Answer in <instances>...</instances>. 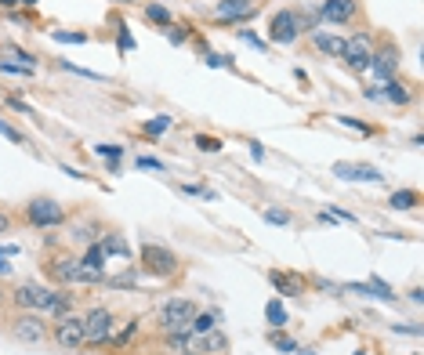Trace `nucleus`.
Instances as JSON below:
<instances>
[{"label": "nucleus", "instance_id": "obj_1", "mask_svg": "<svg viewBox=\"0 0 424 355\" xmlns=\"http://www.w3.org/2000/svg\"><path fill=\"white\" fill-rule=\"evenodd\" d=\"M196 312L199 308H196L192 297H167V301L160 305V312H156L160 338H171V333H189V323H192Z\"/></svg>", "mask_w": 424, "mask_h": 355}, {"label": "nucleus", "instance_id": "obj_2", "mask_svg": "<svg viewBox=\"0 0 424 355\" xmlns=\"http://www.w3.org/2000/svg\"><path fill=\"white\" fill-rule=\"evenodd\" d=\"M138 272L153 275V279H174L181 272V261L174 250L160 247V243H142L138 247Z\"/></svg>", "mask_w": 424, "mask_h": 355}, {"label": "nucleus", "instance_id": "obj_3", "mask_svg": "<svg viewBox=\"0 0 424 355\" xmlns=\"http://www.w3.org/2000/svg\"><path fill=\"white\" fill-rule=\"evenodd\" d=\"M399 62L402 54L395 47V40H374V54H370V66H366V73H370V80L381 87L399 77Z\"/></svg>", "mask_w": 424, "mask_h": 355}, {"label": "nucleus", "instance_id": "obj_4", "mask_svg": "<svg viewBox=\"0 0 424 355\" xmlns=\"http://www.w3.org/2000/svg\"><path fill=\"white\" fill-rule=\"evenodd\" d=\"M26 221L33 229H40V232L62 229L66 225V207L59 199H51V196H36V199L26 203Z\"/></svg>", "mask_w": 424, "mask_h": 355}, {"label": "nucleus", "instance_id": "obj_5", "mask_svg": "<svg viewBox=\"0 0 424 355\" xmlns=\"http://www.w3.org/2000/svg\"><path fill=\"white\" fill-rule=\"evenodd\" d=\"M44 275L51 279L54 287H80V254L73 250H54L47 261H44Z\"/></svg>", "mask_w": 424, "mask_h": 355}, {"label": "nucleus", "instance_id": "obj_6", "mask_svg": "<svg viewBox=\"0 0 424 355\" xmlns=\"http://www.w3.org/2000/svg\"><path fill=\"white\" fill-rule=\"evenodd\" d=\"M8 330H11V338L22 341V345H44L51 338V326L40 312H15L8 319Z\"/></svg>", "mask_w": 424, "mask_h": 355}, {"label": "nucleus", "instance_id": "obj_7", "mask_svg": "<svg viewBox=\"0 0 424 355\" xmlns=\"http://www.w3.org/2000/svg\"><path fill=\"white\" fill-rule=\"evenodd\" d=\"M116 330V312L105 308V305H95L84 312V333H87V348H105L109 338Z\"/></svg>", "mask_w": 424, "mask_h": 355}, {"label": "nucleus", "instance_id": "obj_8", "mask_svg": "<svg viewBox=\"0 0 424 355\" xmlns=\"http://www.w3.org/2000/svg\"><path fill=\"white\" fill-rule=\"evenodd\" d=\"M370 54H374V33L359 29V33H348V36H344L341 62H344L348 73H359V77H363L366 66H370Z\"/></svg>", "mask_w": 424, "mask_h": 355}, {"label": "nucleus", "instance_id": "obj_9", "mask_svg": "<svg viewBox=\"0 0 424 355\" xmlns=\"http://www.w3.org/2000/svg\"><path fill=\"white\" fill-rule=\"evenodd\" d=\"M51 341L66 348V352H80L87 348V333H84V312H69L62 319H54L51 326Z\"/></svg>", "mask_w": 424, "mask_h": 355}, {"label": "nucleus", "instance_id": "obj_10", "mask_svg": "<svg viewBox=\"0 0 424 355\" xmlns=\"http://www.w3.org/2000/svg\"><path fill=\"white\" fill-rule=\"evenodd\" d=\"M257 11H262L257 0H218L211 15H214V22H221V26H243Z\"/></svg>", "mask_w": 424, "mask_h": 355}, {"label": "nucleus", "instance_id": "obj_11", "mask_svg": "<svg viewBox=\"0 0 424 355\" xmlns=\"http://www.w3.org/2000/svg\"><path fill=\"white\" fill-rule=\"evenodd\" d=\"M316 11H319V22H326V26H356L359 22V0H323Z\"/></svg>", "mask_w": 424, "mask_h": 355}, {"label": "nucleus", "instance_id": "obj_12", "mask_svg": "<svg viewBox=\"0 0 424 355\" xmlns=\"http://www.w3.org/2000/svg\"><path fill=\"white\" fill-rule=\"evenodd\" d=\"M301 36V26H298V15H294V8H280L272 15L268 22V44H294Z\"/></svg>", "mask_w": 424, "mask_h": 355}, {"label": "nucleus", "instance_id": "obj_13", "mask_svg": "<svg viewBox=\"0 0 424 355\" xmlns=\"http://www.w3.org/2000/svg\"><path fill=\"white\" fill-rule=\"evenodd\" d=\"M186 352H192V355H229V338L221 326H214L207 333H189Z\"/></svg>", "mask_w": 424, "mask_h": 355}, {"label": "nucleus", "instance_id": "obj_14", "mask_svg": "<svg viewBox=\"0 0 424 355\" xmlns=\"http://www.w3.org/2000/svg\"><path fill=\"white\" fill-rule=\"evenodd\" d=\"M268 283H272V290L280 294V297H301L308 290V279L301 272H287V269H272L268 272Z\"/></svg>", "mask_w": 424, "mask_h": 355}, {"label": "nucleus", "instance_id": "obj_15", "mask_svg": "<svg viewBox=\"0 0 424 355\" xmlns=\"http://www.w3.org/2000/svg\"><path fill=\"white\" fill-rule=\"evenodd\" d=\"M334 174L344 178V181H384V174L370 163H348V160H338L334 163Z\"/></svg>", "mask_w": 424, "mask_h": 355}, {"label": "nucleus", "instance_id": "obj_16", "mask_svg": "<svg viewBox=\"0 0 424 355\" xmlns=\"http://www.w3.org/2000/svg\"><path fill=\"white\" fill-rule=\"evenodd\" d=\"M312 47H316L319 54H326V59H341L344 51V36L341 33H326V29H312Z\"/></svg>", "mask_w": 424, "mask_h": 355}, {"label": "nucleus", "instance_id": "obj_17", "mask_svg": "<svg viewBox=\"0 0 424 355\" xmlns=\"http://www.w3.org/2000/svg\"><path fill=\"white\" fill-rule=\"evenodd\" d=\"M98 247H102V254L109 257V261H113V257H120V261H131V243H127L120 232H102L98 236Z\"/></svg>", "mask_w": 424, "mask_h": 355}, {"label": "nucleus", "instance_id": "obj_18", "mask_svg": "<svg viewBox=\"0 0 424 355\" xmlns=\"http://www.w3.org/2000/svg\"><path fill=\"white\" fill-rule=\"evenodd\" d=\"M381 102H388V105H410V102H414V87L402 84V80L395 77V80H388V84H381Z\"/></svg>", "mask_w": 424, "mask_h": 355}, {"label": "nucleus", "instance_id": "obj_19", "mask_svg": "<svg viewBox=\"0 0 424 355\" xmlns=\"http://www.w3.org/2000/svg\"><path fill=\"white\" fill-rule=\"evenodd\" d=\"M102 236V225L98 221H91V218H84V221H73L69 225V239L73 243H80V247H87V243H95Z\"/></svg>", "mask_w": 424, "mask_h": 355}, {"label": "nucleus", "instance_id": "obj_20", "mask_svg": "<svg viewBox=\"0 0 424 355\" xmlns=\"http://www.w3.org/2000/svg\"><path fill=\"white\" fill-rule=\"evenodd\" d=\"M138 330H142V319H138V315H131V319L123 323V330H113V338H109L105 348H109V352H123L127 345L135 341V333H138Z\"/></svg>", "mask_w": 424, "mask_h": 355}, {"label": "nucleus", "instance_id": "obj_21", "mask_svg": "<svg viewBox=\"0 0 424 355\" xmlns=\"http://www.w3.org/2000/svg\"><path fill=\"white\" fill-rule=\"evenodd\" d=\"M265 323H268V330H287L290 312H287V305H283V297H272V301L265 305Z\"/></svg>", "mask_w": 424, "mask_h": 355}, {"label": "nucleus", "instance_id": "obj_22", "mask_svg": "<svg viewBox=\"0 0 424 355\" xmlns=\"http://www.w3.org/2000/svg\"><path fill=\"white\" fill-rule=\"evenodd\" d=\"M388 207L392 211H417L421 207V192L417 189H395L388 196Z\"/></svg>", "mask_w": 424, "mask_h": 355}, {"label": "nucleus", "instance_id": "obj_23", "mask_svg": "<svg viewBox=\"0 0 424 355\" xmlns=\"http://www.w3.org/2000/svg\"><path fill=\"white\" fill-rule=\"evenodd\" d=\"M142 15H145V22H149V26H160V29H167L174 22V15H171L167 4H145Z\"/></svg>", "mask_w": 424, "mask_h": 355}, {"label": "nucleus", "instance_id": "obj_24", "mask_svg": "<svg viewBox=\"0 0 424 355\" xmlns=\"http://www.w3.org/2000/svg\"><path fill=\"white\" fill-rule=\"evenodd\" d=\"M171 127H174V116H167V113H160V116H153V120H145V123H142V135L156 142V138H163V135H167Z\"/></svg>", "mask_w": 424, "mask_h": 355}, {"label": "nucleus", "instance_id": "obj_25", "mask_svg": "<svg viewBox=\"0 0 424 355\" xmlns=\"http://www.w3.org/2000/svg\"><path fill=\"white\" fill-rule=\"evenodd\" d=\"M80 265H84V269H95V272H105V265H109V257L102 254V247H98V239H95V243H87V247H84V254H80Z\"/></svg>", "mask_w": 424, "mask_h": 355}, {"label": "nucleus", "instance_id": "obj_26", "mask_svg": "<svg viewBox=\"0 0 424 355\" xmlns=\"http://www.w3.org/2000/svg\"><path fill=\"white\" fill-rule=\"evenodd\" d=\"M138 283H142V272L131 269V272H123V275H105L102 287H109V290H135Z\"/></svg>", "mask_w": 424, "mask_h": 355}, {"label": "nucleus", "instance_id": "obj_27", "mask_svg": "<svg viewBox=\"0 0 424 355\" xmlns=\"http://www.w3.org/2000/svg\"><path fill=\"white\" fill-rule=\"evenodd\" d=\"M221 323V312L218 308H211V312H196L192 315V323H189V333H207V330H214Z\"/></svg>", "mask_w": 424, "mask_h": 355}, {"label": "nucleus", "instance_id": "obj_28", "mask_svg": "<svg viewBox=\"0 0 424 355\" xmlns=\"http://www.w3.org/2000/svg\"><path fill=\"white\" fill-rule=\"evenodd\" d=\"M95 156L109 163V171H116V167H120V160H123V145H113V142H102V145H95Z\"/></svg>", "mask_w": 424, "mask_h": 355}, {"label": "nucleus", "instance_id": "obj_29", "mask_svg": "<svg viewBox=\"0 0 424 355\" xmlns=\"http://www.w3.org/2000/svg\"><path fill=\"white\" fill-rule=\"evenodd\" d=\"M268 345H272L275 352H280V355H294V352L301 348V345L294 341V338H290L287 330H272V333H268Z\"/></svg>", "mask_w": 424, "mask_h": 355}, {"label": "nucleus", "instance_id": "obj_30", "mask_svg": "<svg viewBox=\"0 0 424 355\" xmlns=\"http://www.w3.org/2000/svg\"><path fill=\"white\" fill-rule=\"evenodd\" d=\"M192 145L199 149V153H221V149H225V142L214 138V135H204V130H199V135H192Z\"/></svg>", "mask_w": 424, "mask_h": 355}, {"label": "nucleus", "instance_id": "obj_31", "mask_svg": "<svg viewBox=\"0 0 424 355\" xmlns=\"http://www.w3.org/2000/svg\"><path fill=\"white\" fill-rule=\"evenodd\" d=\"M163 33H167V40H171L174 47H181V44H189V40H192V29H189V26H181V22H171Z\"/></svg>", "mask_w": 424, "mask_h": 355}, {"label": "nucleus", "instance_id": "obj_32", "mask_svg": "<svg viewBox=\"0 0 424 355\" xmlns=\"http://www.w3.org/2000/svg\"><path fill=\"white\" fill-rule=\"evenodd\" d=\"M338 123H341V127H348V130H356V135H363V138H370V135H377V127H370V123H363V120H356V116H338Z\"/></svg>", "mask_w": 424, "mask_h": 355}, {"label": "nucleus", "instance_id": "obj_33", "mask_svg": "<svg viewBox=\"0 0 424 355\" xmlns=\"http://www.w3.org/2000/svg\"><path fill=\"white\" fill-rule=\"evenodd\" d=\"M8 59H11V62H18V66H26V69H36V54L22 51L18 44H8Z\"/></svg>", "mask_w": 424, "mask_h": 355}, {"label": "nucleus", "instance_id": "obj_34", "mask_svg": "<svg viewBox=\"0 0 424 355\" xmlns=\"http://www.w3.org/2000/svg\"><path fill=\"white\" fill-rule=\"evenodd\" d=\"M262 218L268 221V225H290V221H294V214L290 211H280V207H265Z\"/></svg>", "mask_w": 424, "mask_h": 355}, {"label": "nucleus", "instance_id": "obj_35", "mask_svg": "<svg viewBox=\"0 0 424 355\" xmlns=\"http://www.w3.org/2000/svg\"><path fill=\"white\" fill-rule=\"evenodd\" d=\"M116 26H120V33H116V47H120L123 54H131V51L138 47V44H135V36H131V29H127L120 18H116Z\"/></svg>", "mask_w": 424, "mask_h": 355}, {"label": "nucleus", "instance_id": "obj_36", "mask_svg": "<svg viewBox=\"0 0 424 355\" xmlns=\"http://www.w3.org/2000/svg\"><path fill=\"white\" fill-rule=\"evenodd\" d=\"M207 66L211 69H236L232 54H221V51H207Z\"/></svg>", "mask_w": 424, "mask_h": 355}, {"label": "nucleus", "instance_id": "obj_37", "mask_svg": "<svg viewBox=\"0 0 424 355\" xmlns=\"http://www.w3.org/2000/svg\"><path fill=\"white\" fill-rule=\"evenodd\" d=\"M0 73H8V77H33L36 69H26V66H18V62H11L8 54L0 59Z\"/></svg>", "mask_w": 424, "mask_h": 355}, {"label": "nucleus", "instance_id": "obj_38", "mask_svg": "<svg viewBox=\"0 0 424 355\" xmlns=\"http://www.w3.org/2000/svg\"><path fill=\"white\" fill-rule=\"evenodd\" d=\"M370 290H374V297H381V301H395L392 287L384 283V279H377V275H370Z\"/></svg>", "mask_w": 424, "mask_h": 355}, {"label": "nucleus", "instance_id": "obj_39", "mask_svg": "<svg viewBox=\"0 0 424 355\" xmlns=\"http://www.w3.org/2000/svg\"><path fill=\"white\" fill-rule=\"evenodd\" d=\"M59 44H87V33H73V29H59V33H51Z\"/></svg>", "mask_w": 424, "mask_h": 355}, {"label": "nucleus", "instance_id": "obj_40", "mask_svg": "<svg viewBox=\"0 0 424 355\" xmlns=\"http://www.w3.org/2000/svg\"><path fill=\"white\" fill-rule=\"evenodd\" d=\"M135 167H138V171H167V163H163V160H156V156H138L135 160Z\"/></svg>", "mask_w": 424, "mask_h": 355}, {"label": "nucleus", "instance_id": "obj_41", "mask_svg": "<svg viewBox=\"0 0 424 355\" xmlns=\"http://www.w3.org/2000/svg\"><path fill=\"white\" fill-rule=\"evenodd\" d=\"M239 40H243V44H250L254 51H268V40H262V36H257L254 29H239Z\"/></svg>", "mask_w": 424, "mask_h": 355}, {"label": "nucleus", "instance_id": "obj_42", "mask_svg": "<svg viewBox=\"0 0 424 355\" xmlns=\"http://www.w3.org/2000/svg\"><path fill=\"white\" fill-rule=\"evenodd\" d=\"M0 135H4L8 142H15V145H26V138H22V130H15L4 116H0Z\"/></svg>", "mask_w": 424, "mask_h": 355}, {"label": "nucleus", "instance_id": "obj_43", "mask_svg": "<svg viewBox=\"0 0 424 355\" xmlns=\"http://www.w3.org/2000/svg\"><path fill=\"white\" fill-rule=\"evenodd\" d=\"M181 192H186V196H199V199H218V192L204 189V185H181Z\"/></svg>", "mask_w": 424, "mask_h": 355}, {"label": "nucleus", "instance_id": "obj_44", "mask_svg": "<svg viewBox=\"0 0 424 355\" xmlns=\"http://www.w3.org/2000/svg\"><path fill=\"white\" fill-rule=\"evenodd\" d=\"M392 333H410V338H421L424 326L421 323H392Z\"/></svg>", "mask_w": 424, "mask_h": 355}, {"label": "nucleus", "instance_id": "obj_45", "mask_svg": "<svg viewBox=\"0 0 424 355\" xmlns=\"http://www.w3.org/2000/svg\"><path fill=\"white\" fill-rule=\"evenodd\" d=\"M8 105H11V109H15V113H22V116H33V109H29V105H26V102H22V98H15V95H11V98H8Z\"/></svg>", "mask_w": 424, "mask_h": 355}, {"label": "nucleus", "instance_id": "obj_46", "mask_svg": "<svg viewBox=\"0 0 424 355\" xmlns=\"http://www.w3.org/2000/svg\"><path fill=\"white\" fill-rule=\"evenodd\" d=\"M250 160H254V163L265 160V145H262V142H250Z\"/></svg>", "mask_w": 424, "mask_h": 355}, {"label": "nucleus", "instance_id": "obj_47", "mask_svg": "<svg viewBox=\"0 0 424 355\" xmlns=\"http://www.w3.org/2000/svg\"><path fill=\"white\" fill-rule=\"evenodd\" d=\"M0 254H8V257H18V254H22V247H18V243H0Z\"/></svg>", "mask_w": 424, "mask_h": 355}, {"label": "nucleus", "instance_id": "obj_48", "mask_svg": "<svg viewBox=\"0 0 424 355\" xmlns=\"http://www.w3.org/2000/svg\"><path fill=\"white\" fill-rule=\"evenodd\" d=\"M363 98H366V102H381V87H377V84H374V87H366V91H363Z\"/></svg>", "mask_w": 424, "mask_h": 355}, {"label": "nucleus", "instance_id": "obj_49", "mask_svg": "<svg viewBox=\"0 0 424 355\" xmlns=\"http://www.w3.org/2000/svg\"><path fill=\"white\" fill-rule=\"evenodd\" d=\"M15 269H11V257L8 254H0V275H11Z\"/></svg>", "mask_w": 424, "mask_h": 355}, {"label": "nucleus", "instance_id": "obj_50", "mask_svg": "<svg viewBox=\"0 0 424 355\" xmlns=\"http://www.w3.org/2000/svg\"><path fill=\"white\" fill-rule=\"evenodd\" d=\"M4 232H11V214L0 211V236H4Z\"/></svg>", "mask_w": 424, "mask_h": 355}, {"label": "nucleus", "instance_id": "obj_51", "mask_svg": "<svg viewBox=\"0 0 424 355\" xmlns=\"http://www.w3.org/2000/svg\"><path fill=\"white\" fill-rule=\"evenodd\" d=\"M18 4H22V0H0V8H4V11H15Z\"/></svg>", "mask_w": 424, "mask_h": 355}, {"label": "nucleus", "instance_id": "obj_52", "mask_svg": "<svg viewBox=\"0 0 424 355\" xmlns=\"http://www.w3.org/2000/svg\"><path fill=\"white\" fill-rule=\"evenodd\" d=\"M410 301H417V305L424 301V290H421V287H414V290H410Z\"/></svg>", "mask_w": 424, "mask_h": 355}, {"label": "nucleus", "instance_id": "obj_53", "mask_svg": "<svg viewBox=\"0 0 424 355\" xmlns=\"http://www.w3.org/2000/svg\"><path fill=\"white\" fill-rule=\"evenodd\" d=\"M294 355H319V352H316V348H298Z\"/></svg>", "mask_w": 424, "mask_h": 355}, {"label": "nucleus", "instance_id": "obj_54", "mask_svg": "<svg viewBox=\"0 0 424 355\" xmlns=\"http://www.w3.org/2000/svg\"><path fill=\"white\" fill-rule=\"evenodd\" d=\"M36 4H40V0H22V8H36Z\"/></svg>", "mask_w": 424, "mask_h": 355}, {"label": "nucleus", "instance_id": "obj_55", "mask_svg": "<svg viewBox=\"0 0 424 355\" xmlns=\"http://www.w3.org/2000/svg\"><path fill=\"white\" fill-rule=\"evenodd\" d=\"M4 297H8V294H4V290H0V305H4Z\"/></svg>", "mask_w": 424, "mask_h": 355}, {"label": "nucleus", "instance_id": "obj_56", "mask_svg": "<svg viewBox=\"0 0 424 355\" xmlns=\"http://www.w3.org/2000/svg\"><path fill=\"white\" fill-rule=\"evenodd\" d=\"M352 355H366V352H363V348H359V352H352Z\"/></svg>", "mask_w": 424, "mask_h": 355}, {"label": "nucleus", "instance_id": "obj_57", "mask_svg": "<svg viewBox=\"0 0 424 355\" xmlns=\"http://www.w3.org/2000/svg\"><path fill=\"white\" fill-rule=\"evenodd\" d=\"M414 355H421V352H414Z\"/></svg>", "mask_w": 424, "mask_h": 355}]
</instances>
